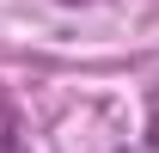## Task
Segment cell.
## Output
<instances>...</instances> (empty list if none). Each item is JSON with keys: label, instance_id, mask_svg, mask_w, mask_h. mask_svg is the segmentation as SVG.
Returning a JSON list of instances; mask_svg holds the SVG:
<instances>
[{"label": "cell", "instance_id": "cell-1", "mask_svg": "<svg viewBox=\"0 0 159 153\" xmlns=\"http://www.w3.org/2000/svg\"><path fill=\"white\" fill-rule=\"evenodd\" d=\"M0 153H25V147H19V135H0Z\"/></svg>", "mask_w": 159, "mask_h": 153}]
</instances>
